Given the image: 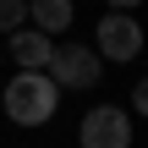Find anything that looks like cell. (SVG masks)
Returning <instances> with one entry per match:
<instances>
[{"label":"cell","instance_id":"1","mask_svg":"<svg viewBox=\"0 0 148 148\" xmlns=\"http://www.w3.org/2000/svg\"><path fill=\"white\" fill-rule=\"evenodd\" d=\"M60 110V88L49 71H16L11 82H0V115L16 126H44Z\"/></svg>","mask_w":148,"mask_h":148},{"label":"cell","instance_id":"2","mask_svg":"<svg viewBox=\"0 0 148 148\" xmlns=\"http://www.w3.org/2000/svg\"><path fill=\"white\" fill-rule=\"evenodd\" d=\"M93 44H99V60H137L143 55V27L132 11H104L99 27H93Z\"/></svg>","mask_w":148,"mask_h":148},{"label":"cell","instance_id":"3","mask_svg":"<svg viewBox=\"0 0 148 148\" xmlns=\"http://www.w3.org/2000/svg\"><path fill=\"white\" fill-rule=\"evenodd\" d=\"M99 71H104V60L88 44H55V55H49V77L60 93L66 88H99Z\"/></svg>","mask_w":148,"mask_h":148},{"label":"cell","instance_id":"4","mask_svg":"<svg viewBox=\"0 0 148 148\" xmlns=\"http://www.w3.org/2000/svg\"><path fill=\"white\" fill-rule=\"evenodd\" d=\"M77 143L82 148H132V115L121 104H93L77 126Z\"/></svg>","mask_w":148,"mask_h":148},{"label":"cell","instance_id":"5","mask_svg":"<svg viewBox=\"0 0 148 148\" xmlns=\"http://www.w3.org/2000/svg\"><path fill=\"white\" fill-rule=\"evenodd\" d=\"M5 55H11L22 71H49L55 38H49V33H38V27L27 22V27H16V33H5Z\"/></svg>","mask_w":148,"mask_h":148},{"label":"cell","instance_id":"6","mask_svg":"<svg viewBox=\"0 0 148 148\" xmlns=\"http://www.w3.org/2000/svg\"><path fill=\"white\" fill-rule=\"evenodd\" d=\"M71 16H77V11H71V0H27V22H33L38 33H49V38H55V33H66V27H71Z\"/></svg>","mask_w":148,"mask_h":148},{"label":"cell","instance_id":"7","mask_svg":"<svg viewBox=\"0 0 148 148\" xmlns=\"http://www.w3.org/2000/svg\"><path fill=\"white\" fill-rule=\"evenodd\" d=\"M27 27V0H0V33Z\"/></svg>","mask_w":148,"mask_h":148},{"label":"cell","instance_id":"8","mask_svg":"<svg viewBox=\"0 0 148 148\" xmlns=\"http://www.w3.org/2000/svg\"><path fill=\"white\" fill-rule=\"evenodd\" d=\"M132 110H137V115H148V77L132 88Z\"/></svg>","mask_w":148,"mask_h":148},{"label":"cell","instance_id":"9","mask_svg":"<svg viewBox=\"0 0 148 148\" xmlns=\"http://www.w3.org/2000/svg\"><path fill=\"white\" fill-rule=\"evenodd\" d=\"M104 5H110V11H137L143 0H104Z\"/></svg>","mask_w":148,"mask_h":148},{"label":"cell","instance_id":"10","mask_svg":"<svg viewBox=\"0 0 148 148\" xmlns=\"http://www.w3.org/2000/svg\"><path fill=\"white\" fill-rule=\"evenodd\" d=\"M0 60H5V49H0Z\"/></svg>","mask_w":148,"mask_h":148}]
</instances>
